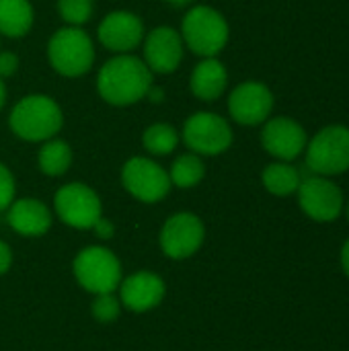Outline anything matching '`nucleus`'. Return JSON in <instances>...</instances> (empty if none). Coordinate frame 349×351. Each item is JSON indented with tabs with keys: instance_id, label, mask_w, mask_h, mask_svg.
<instances>
[{
	"instance_id": "f257e3e1",
	"label": "nucleus",
	"mask_w": 349,
	"mask_h": 351,
	"mask_svg": "<svg viewBox=\"0 0 349 351\" xmlns=\"http://www.w3.org/2000/svg\"><path fill=\"white\" fill-rule=\"evenodd\" d=\"M152 86V72L144 64V60L121 53L113 60H109L97 78L99 95L117 107L138 103L148 95Z\"/></svg>"
},
{
	"instance_id": "f03ea898",
	"label": "nucleus",
	"mask_w": 349,
	"mask_h": 351,
	"mask_svg": "<svg viewBox=\"0 0 349 351\" xmlns=\"http://www.w3.org/2000/svg\"><path fill=\"white\" fill-rule=\"evenodd\" d=\"M10 130L27 142L51 140L64 123L60 105L47 95H29L21 99L10 113Z\"/></svg>"
},
{
	"instance_id": "7ed1b4c3",
	"label": "nucleus",
	"mask_w": 349,
	"mask_h": 351,
	"mask_svg": "<svg viewBox=\"0 0 349 351\" xmlns=\"http://www.w3.org/2000/svg\"><path fill=\"white\" fill-rule=\"evenodd\" d=\"M306 167L313 175L335 177L349 171V128L327 125L306 142Z\"/></svg>"
},
{
	"instance_id": "20e7f679",
	"label": "nucleus",
	"mask_w": 349,
	"mask_h": 351,
	"mask_svg": "<svg viewBox=\"0 0 349 351\" xmlns=\"http://www.w3.org/2000/svg\"><path fill=\"white\" fill-rule=\"evenodd\" d=\"M185 45L204 58H216L228 43V23L212 6H193L181 25Z\"/></svg>"
},
{
	"instance_id": "39448f33",
	"label": "nucleus",
	"mask_w": 349,
	"mask_h": 351,
	"mask_svg": "<svg viewBox=\"0 0 349 351\" xmlns=\"http://www.w3.org/2000/svg\"><path fill=\"white\" fill-rule=\"evenodd\" d=\"M47 58L62 76H82L95 62V47L91 37L80 27H64L53 33L47 43Z\"/></svg>"
},
{
	"instance_id": "423d86ee",
	"label": "nucleus",
	"mask_w": 349,
	"mask_h": 351,
	"mask_svg": "<svg viewBox=\"0 0 349 351\" xmlns=\"http://www.w3.org/2000/svg\"><path fill=\"white\" fill-rule=\"evenodd\" d=\"M74 276L93 294H113L121 284V263L109 249L88 247L76 255Z\"/></svg>"
},
{
	"instance_id": "0eeeda50",
	"label": "nucleus",
	"mask_w": 349,
	"mask_h": 351,
	"mask_svg": "<svg viewBox=\"0 0 349 351\" xmlns=\"http://www.w3.org/2000/svg\"><path fill=\"white\" fill-rule=\"evenodd\" d=\"M183 140L195 154L216 156L230 148L232 130L224 117L210 111H202V113H193L185 121Z\"/></svg>"
},
{
	"instance_id": "6e6552de",
	"label": "nucleus",
	"mask_w": 349,
	"mask_h": 351,
	"mask_svg": "<svg viewBox=\"0 0 349 351\" xmlns=\"http://www.w3.org/2000/svg\"><path fill=\"white\" fill-rule=\"evenodd\" d=\"M296 193L300 210L315 222H333L344 212V191L329 177L311 175Z\"/></svg>"
},
{
	"instance_id": "1a4fd4ad",
	"label": "nucleus",
	"mask_w": 349,
	"mask_h": 351,
	"mask_svg": "<svg viewBox=\"0 0 349 351\" xmlns=\"http://www.w3.org/2000/svg\"><path fill=\"white\" fill-rule=\"evenodd\" d=\"M121 183L134 197L146 204H156L171 191L169 173L144 156H134L123 165Z\"/></svg>"
},
{
	"instance_id": "9d476101",
	"label": "nucleus",
	"mask_w": 349,
	"mask_h": 351,
	"mask_svg": "<svg viewBox=\"0 0 349 351\" xmlns=\"http://www.w3.org/2000/svg\"><path fill=\"white\" fill-rule=\"evenodd\" d=\"M53 206L60 220L72 228H93L101 218L99 195L82 183H68L60 187L53 197Z\"/></svg>"
},
{
	"instance_id": "9b49d317",
	"label": "nucleus",
	"mask_w": 349,
	"mask_h": 351,
	"mask_svg": "<svg viewBox=\"0 0 349 351\" xmlns=\"http://www.w3.org/2000/svg\"><path fill=\"white\" fill-rule=\"evenodd\" d=\"M228 111L241 125L265 123L274 111V93L259 80L241 82L228 97Z\"/></svg>"
},
{
	"instance_id": "f8f14e48",
	"label": "nucleus",
	"mask_w": 349,
	"mask_h": 351,
	"mask_svg": "<svg viewBox=\"0 0 349 351\" xmlns=\"http://www.w3.org/2000/svg\"><path fill=\"white\" fill-rule=\"evenodd\" d=\"M204 222L189 212L171 216L160 230V249L171 259L191 257L204 243Z\"/></svg>"
},
{
	"instance_id": "ddd939ff",
	"label": "nucleus",
	"mask_w": 349,
	"mask_h": 351,
	"mask_svg": "<svg viewBox=\"0 0 349 351\" xmlns=\"http://www.w3.org/2000/svg\"><path fill=\"white\" fill-rule=\"evenodd\" d=\"M306 130L292 117H269L261 132V144L278 160L292 162L306 148Z\"/></svg>"
},
{
	"instance_id": "4468645a",
	"label": "nucleus",
	"mask_w": 349,
	"mask_h": 351,
	"mask_svg": "<svg viewBox=\"0 0 349 351\" xmlns=\"http://www.w3.org/2000/svg\"><path fill=\"white\" fill-rule=\"evenodd\" d=\"M183 60V37L171 27H156L144 41V64L150 72L171 74Z\"/></svg>"
},
{
	"instance_id": "2eb2a0df",
	"label": "nucleus",
	"mask_w": 349,
	"mask_h": 351,
	"mask_svg": "<svg viewBox=\"0 0 349 351\" xmlns=\"http://www.w3.org/2000/svg\"><path fill=\"white\" fill-rule=\"evenodd\" d=\"M99 39L109 51L128 53L144 39V23L134 12L113 10L101 21Z\"/></svg>"
},
{
	"instance_id": "dca6fc26",
	"label": "nucleus",
	"mask_w": 349,
	"mask_h": 351,
	"mask_svg": "<svg viewBox=\"0 0 349 351\" xmlns=\"http://www.w3.org/2000/svg\"><path fill=\"white\" fill-rule=\"evenodd\" d=\"M121 304L134 313H144L160 304L165 296V282L150 271H140L130 276L119 284Z\"/></svg>"
},
{
	"instance_id": "f3484780",
	"label": "nucleus",
	"mask_w": 349,
	"mask_h": 351,
	"mask_svg": "<svg viewBox=\"0 0 349 351\" xmlns=\"http://www.w3.org/2000/svg\"><path fill=\"white\" fill-rule=\"evenodd\" d=\"M6 222L19 234L41 237L51 226V214L43 202L25 197V199H16L8 206Z\"/></svg>"
},
{
	"instance_id": "a211bd4d",
	"label": "nucleus",
	"mask_w": 349,
	"mask_h": 351,
	"mask_svg": "<svg viewBox=\"0 0 349 351\" xmlns=\"http://www.w3.org/2000/svg\"><path fill=\"white\" fill-rule=\"evenodd\" d=\"M228 84V72L216 58H204L191 72V93L202 101H216Z\"/></svg>"
},
{
	"instance_id": "6ab92c4d",
	"label": "nucleus",
	"mask_w": 349,
	"mask_h": 351,
	"mask_svg": "<svg viewBox=\"0 0 349 351\" xmlns=\"http://www.w3.org/2000/svg\"><path fill=\"white\" fill-rule=\"evenodd\" d=\"M261 181H263V187L272 193V195H278V197H286V195H292L298 191L300 183H302V177L298 173V169L290 162H284V160H276L272 165H267L261 173Z\"/></svg>"
},
{
	"instance_id": "aec40b11",
	"label": "nucleus",
	"mask_w": 349,
	"mask_h": 351,
	"mask_svg": "<svg viewBox=\"0 0 349 351\" xmlns=\"http://www.w3.org/2000/svg\"><path fill=\"white\" fill-rule=\"evenodd\" d=\"M33 25V8L29 0H0V33L6 37H23Z\"/></svg>"
},
{
	"instance_id": "412c9836",
	"label": "nucleus",
	"mask_w": 349,
	"mask_h": 351,
	"mask_svg": "<svg viewBox=\"0 0 349 351\" xmlns=\"http://www.w3.org/2000/svg\"><path fill=\"white\" fill-rule=\"evenodd\" d=\"M39 169L49 175V177H58L64 175L70 165H72V150L66 142L62 140H45V144L39 150Z\"/></svg>"
},
{
	"instance_id": "4be33fe9",
	"label": "nucleus",
	"mask_w": 349,
	"mask_h": 351,
	"mask_svg": "<svg viewBox=\"0 0 349 351\" xmlns=\"http://www.w3.org/2000/svg\"><path fill=\"white\" fill-rule=\"evenodd\" d=\"M204 173H206V167L197 154H183L173 162L169 179H171V185L187 189V187L197 185L204 179Z\"/></svg>"
},
{
	"instance_id": "5701e85b",
	"label": "nucleus",
	"mask_w": 349,
	"mask_h": 351,
	"mask_svg": "<svg viewBox=\"0 0 349 351\" xmlns=\"http://www.w3.org/2000/svg\"><path fill=\"white\" fill-rule=\"evenodd\" d=\"M144 148L150 152V154H158V156H165V154H171L177 144H179V134L173 125L169 123H154L150 128H146L144 132Z\"/></svg>"
},
{
	"instance_id": "b1692460",
	"label": "nucleus",
	"mask_w": 349,
	"mask_h": 351,
	"mask_svg": "<svg viewBox=\"0 0 349 351\" xmlns=\"http://www.w3.org/2000/svg\"><path fill=\"white\" fill-rule=\"evenodd\" d=\"M93 0H58L60 16L72 27L84 25L93 16Z\"/></svg>"
},
{
	"instance_id": "393cba45",
	"label": "nucleus",
	"mask_w": 349,
	"mask_h": 351,
	"mask_svg": "<svg viewBox=\"0 0 349 351\" xmlns=\"http://www.w3.org/2000/svg\"><path fill=\"white\" fill-rule=\"evenodd\" d=\"M93 315L101 323H111L119 317V300L113 294H97L93 302Z\"/></svg>"
},
{
	"instance_id": "a878e982",
	"label": "nucleus",
	"mask_w": 349,
	"mask_h": 351,
	"mask_svg": "<svg viewBox=\"0 0 349 351\" xmlns=\"http://www.w3.org/2000/svg\"><path fill=\"white\" fill-rule=\"evenodd\" d=\"M14 202V179L10 171L0 162V212Z\"/></svg>"
},
{
	"instance_id": "bb28decb",
	"label": "nucleus",
	"mask_w": 349,
	"mask_h": 351,
	"mask_svg": "<svg viewBox=\"0 0 349 351\" xmlns=\"http://www.w3.org/2000/svg\"><path fill=\"white\" fill-rule=\"evenodd\" d=\"M19 68V58L10 51H2L0 53V78L12 76Z\"/></svg>"
},
{
	"instance_id": "cd10ccee",
	"label": "nucleus",
	"mask_w": 349,
	"mask_h": 351,
	"mask_svg": "<svg viewBox=\"0 0 349 351\" xmlns=\"http://www.w3.org/2000/svg\"><path fill=\"white\" fill-rule=\"evenodd\" d=\"M93 230H95V234H97L99 239H111V237H113V232H115L113 224H111L109 220H105L103 216L95 222Z\"/></svg>"
},
{
	"instance_id": "c85d7f7f",
	"label": "nucleus",
	"mask_w": 349,
	"mask_h": 351,
	"mask_svg": "<svg viewBox=\"0 0 349 351\" xmlns=\"http://www.w3.org/2000/svg\"><path fill=\"white\" fill-rule=\"evenodd\" d=\"M10 263H12V253L8 249V245L0 241V276L8 271Z\"/></svg>"
},
{
	"instance_id": "c756f323",
	"label": "nucleus",
	"mask_w": 349,
	"mask_h": 351,
	"mask_svg": "<svg viewBox=\"0 0 349 351\" xmlns=\"http://www.w3.org/2000/svg\"><path fill=\"white\" fill-rule=\"evenodd\" d=\"M341 267L349 278V239L344 243V249H341Z\"/></svg>"
},
{
	"instance_id": "7c9ffc66",
	"label": "nucleus",
	"mask_w": 349,
	"mask_h": 351,
	"mask_svg": "<svg viewBox=\"0 0 349 351\" xmlns=\"http://www.w3.org/2000/svg\"><path fill=\"white\" fill-rule=\"evenodd\" d=\"M4 78H0V109H2V105H4V101H6V88H4V82H2Z\"/></svg>"
},
{
	"instance_id": "2f4dec72",
	"label": "nucleus",
	"mask_w": 349,
	"mask_h": 351,
	"mask_svg": "<svg viewBox=\"0 0 349 351\" xmlns=\"http://www.w3.org/2000/svg\"><path fill=\"white\" fill-rule=\"evenodd\" d=\"M169 4H173V6H187V4H191L193 0H167Z\"/></svg>"
},
{
	"instance_id": "473e14b6",
	"label": "nucleus",
	"mask_w": 349,
	"mask_h": 351,
	"mask_svg": "<svg viewBox=\"0 0 349 351\" xmlns=\"http://www.w3.org/2000/svg\"><path fill=\"white\" fill-rule=\"evenodd\" d=\"M348 220H349V204H348Z\"/></svg>"
}]
</instances>
